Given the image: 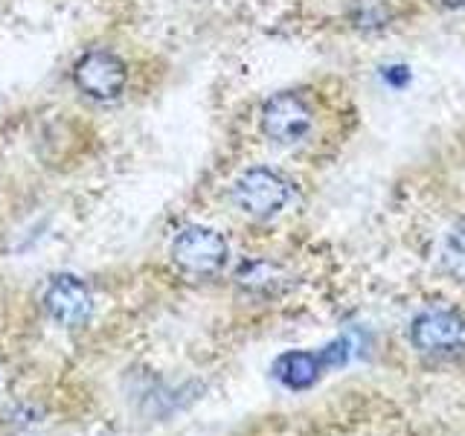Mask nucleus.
I'll use <instances>...</instances> for the list:
<instances>
[{"mask_svg":"<svg viewBox=\"0 0 465 436\" xmlns=\"http://www.w3.org/2000/svg\"><path fill=\"white\" fill-rule=\"evenodd\" d=\"M291 181L282 172L268 169V166H253L244 169L236 183H232V203L251 218H273L280 215L288 201H291Z\"/></svg>","mask_w":465,"mask_h":436,"instance_id":"obj_1","label":"nucleus"},{"mask_svg":"<svg viewBox=\"0 0 465 436\" xmlns=\"http://www.w3.org/2000/svg\"><path fill=\"white\" fill-rule=\"evenodd\" d=\"M230 259V244L213 227H183L172 239V262L189 276H215Z\"/></svg>","mask_w":465,"mask_h":436,"instance_id":"obj_2","label":"nucleus"},{"mask_svg":"<svg viewBox=\"0 0 465 436\" xmlns=\"http://www.w3.org/2000/svg\"><path fill=\"white\" fill-rule=\"evenodd\" d=\"M411 343L428 358H457L465 352V317L450 309L421 312L411 323Z\"/></svg>","mask_w":465,"mask_h":436,"instance_id":"obj_3","label":"nucleus"},{"mask_svg":"<svg viewBox=\"0 0 465 436\" xmlns=\"http://www.w3.org/2000/svg\"><path fill=\"white\" fill-rule=\"evenodd\" d=\"M73 82L91 99L111 102L128 84V70L120 55L108 50H87L76 64H73Z\"/></svg>","mask_w":465,"mask_h":436,"instance_id":"obj_4","label":"nucleus"},{"mask_svg":"<svg viewBox=\"0 0 465 436\" xmlns=\"http://www.w3.org/2000/svg\"><path fill=\"white\" fill-rule=\"evenodd\" d=\"M314 114L300 94H276L262 105V131L280 145H294L309 137Z\"/></svg>","mask_w":465,"mask_h":436,"instance_id":"obj_5","label":"nucleus"},{"mask_svg":"<svg viewBox=\"0 0 465 436\" xmlns=\"http://www.w3.org/2000/svg\"><path fill=\"white\" fill-rule=\"evenodd\" d=\"M44 309L64 329H82L94 314V294L79 276L58 273L44 291Z\"/></svg>","mask_w":465,"mask_h":436,"instance_id":"obj_6","label":"nucleus"},{"mask_svg":"<svg viewBox=\"0 0 465 436\" xmlns=\"http://www.w3.org/2000/svg\"><path fill=\"white\" fill-rule=\"evenodd\" d=\"M326 361L323 352H305V349H294V352H285L276 358L273 363V378L288 390H309L317 384V378L323 375Z\"/></svg>","mask_w":465,"mask_h":436,"instance_id":"obj_7","label":"nucleus"},{"mask_svg":"<svg viewBox=\"0 0 465 436\" xmlns=\"http://www.w3.org/2000/svg\"><path fill=\"white\" fill-rule=\"evenodd\" d=\"M440 265L454 280H465V222L448 227L440 242Z\"/></svg>","mask_w":465,"mask_h":436,"instance_id":"obj_8","label":"nucleus"},{"mask_svg":"<svg viewBox=\"0 0 465 436\" xmlns=\"http://www.w3.org/2000/svg\"><path fill=\"white\" fill-rule=\"evenodd\" d=\"M239 282L251 291H276L285 282V273L271 262H244L239 268Z\"/></svg>","mask_w":465,"mask_h":436,"instance_id":"obj_9","label":"nucleus"},{"mask_svg":"<svg viewBox=\"0 0 465 436\" xmlns=\"http://www.w3.org/2000/svg\"><path fill=\"white\" fill-rule=\"evenodd\" d=\"M384 82H387V84H392V87H404L407 82H411V70L401 67V64L387 67V70H384Z\"/></svg>","mask_w":465,"mask_h":436,"instance_id":"obj_10","label":"nucleus"},{"mask_svg":"<svg viewBox=\"0 0 465 436\" xmlns=\"http://www.w3.org/2000/svg\"><path fill=\"white\" fill-rule=\"evenodd\" d=\"M445 6H450V9H460V6H465V0H442Z\"/></svg>","mask_w":465,"mask_h":436,"instance_id":"obj_11","label":"nucleus"}]
</instances>
